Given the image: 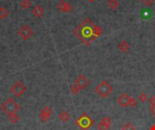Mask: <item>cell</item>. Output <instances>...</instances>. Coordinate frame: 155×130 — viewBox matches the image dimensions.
<instances>
[{"label":"cell","mask_w":155,"mask_h":130,"mask_svg":"<svg viewBox=\"0 0 155 130\" xmlns=\"http://www.w3.org/2000/svg\"><path fill=\"white\" fill-rule=\"evenodd\" d=\"M147 100H148V97H147V95L144 93V92H141L138 96V100L141 101V102H142V103H145L147 101Z\"/></svg>","instance_id":"cell-18"},{"label":"cell","mask_w":155,"mask_h":130,"mask_svg":"<svg viewBox=\"0 0 155 130\" xmlns=\"http://www.w3.org/2000/svg\"><path fill=\"white\" fill-rule=\"evenodd\" d=\"M26 91V87L24 85V83L21 81H16L14 85H12L11 88H10V92L14 94V96L17 98H20L23 94H25Z\"/></svg>","instance_id":"cell-5"},{"label":"cell","mask_w":155,"mask_h":130,"mask_svg":"<svg viewBox=\"0 0 155 130\" xmlns=\"http://www.w3.org/2000/svg\"><path fill=\"white\" fill-rule=\"evenodd\" d=\"M88 1H91V2H92V1H95V0H88Z\"/></svg>","instance_id":"cell-29"},{"label":"cell","mask_w":155,"mask_h":130,"mask_svg":"<svg viewBox=\"0 0 155 130\" xmlns=\"http://www.w3.org/2000/svg\"><path fill=\"white\" fill-rule=\"evenodd\" d=\"M57 8L63 13H70L71 11L73 10V6L70 3L65 1V0H61L57 5Z\"/></svg>","instance_id":"cell-8"},{"label":"cell","mask_w":155,"mask_h":130,"mask_svg":"<svg viewBox=\"0 0 155 130\" xmlns=\"http://www.w3.org/2000/svg\"><path fill=\"white\" fill-rule=\"evenodd\" d=\"M1 110L9 116L12 114H16L20 110V106L17 102L14 100L13 98H8L1 105Z\"/></svg>","instance_id":"cell-3"},{"label":"cell","mask_w":155,"mask_h":130,"mask_svg":"<svg viewBox=\"0 0 155 130\" xmlns=\"http://www.w3.org/2000/svg\"><path fill=\"white\" fill-rule=\"evenodd\" d=\"M131 97L128 93H122L117 100L118 105H120L122 107H129V101H130Z\"/></svg>","instance_id":"cell-9"},{"label":"cell","mask_w":155,"mask_h":130,"mask_svg":"<svg viewBox=\"0 0 155 130\" xmlns=\"http://www.w3.org/2000/svg\"><path fill=\"white\" fill-rule=\"evenodd\" d=\"M44 13H45L44 8L41 6H39V5L36 6L32 9V14L34 15V16H36V17H37V18L42 17V16H44Z\"/></svg>","instance_id":"cell-10"},{"label":"cell","mask_w":155,"mask_h":130,"mask_svg":"<svg viewBox=\"0 0 155 130\" xmlns=\"http://www.w3.org/2000/svg\"><path fill=\"white\" fill-rule=\"evenodd\" d=\"M138 104V101L134 99V98H131L130 99V101H129V107H135Z\"/></svg>","instance_id":"cell-21"},{"label":"cell","mask_w":155,"mask_h":130,"mask_svg":"<svg viewBox=\"0 0 155 130\" xmlns=\"http://www.w3.org/2000/svg\"><path fill=\"white\" fill-rule=\"evenodd\" d=\"M20 6L23 9H28L29 7L32 6V2H31V0H22Z\"/></svg>","instance_id":"cell-14"},{"label":"cell","mask_w":155,"mask_h":130,"mask_svg":"<svg viewBox=\"0 0 155 130\" xmlns=\"http://www.w3.org/2000/svg\"><path fill=\"white\" fill-rule=\"evenodd\" d=\"M8 117H9V120H10V122L13 123V124L17 123V122H18V120H19V116H18V115H16V114H12V115H9V116H8Z\"/></svg>","instance_id":"cell-16"},{"label":"cell","mask_w":155,"mask_h":130,"mask_svg":"<svg viewBox=\"0 0 155 130\" xmlns=\"http://www.w3.org/2000/svg\"><path fill=\"white\" fill-rule=\"evenodd\" d=\"M8 16V11L5 7H0V19H6Z\"/></svg>","instance_id":"cell-15"},{"label":"cell","mask_w":155,"mask_h":130,"mask_svg":"<svg viewBox=\"0 0 155 130\" xmlns=\"http://www.w3.org/2000/svg\"><path fill=\"white\" fill-rule=\"evenodd\" d=\"M112 87L106 81H102L99 85L96 86L95 90L102 98H107L112 91Z\"/></svg>","instance_id":"cell-4"},{"label":"cell","mask_w":155,"mask_h":130,"mask_svg":"<svg viewBox=\"0 0 155 130\" xmlns=\"http://www.w3.org/2000/svg\"><path fill=\"white\" fill-rule=\"evenodd\" d=\"M122 130H135V126H134L132 123H126L122 126Z\"/></svg>","instance_id":"cell-20"},{"label":"cell","mask_w":155,"mask_h":130,"mask_svg":"<svg viewBox=\"0 0 155 130\" xmlns=\"http://www.w3.org/2000/svg\"><path fill=\"white\" fill-rule=\"evenodd\" d=\"M101 121L103 122V123H105V124H108V125H110V126L112 125V119H111L109 117H102Z\"/></svg>","instance_id":"cell-24"},{"label":"cell","mask_w":155,"mask_h":130,"mask_svg":"<svg viewBox=\"0 0 155 130\" xmlns=\"http://www.w3.org/2000/svg\"><path fill=\"white\" fill-rule=\"evenodd\" d=\"M154 1H155V0H141V2L145 5L146 6H151Z\"/></svg>","instance_id":"cell-25"},{"label":"cell","mask_w":155,"mask_h":130,"mask_svg":"<svg viewBox=\"0 0 155 130\" xmlns=\"http://www.w3.org/2000/svg\"><path fill=\"white\" fill-rule=\"evenodd\" d=\"M74 32L85 45L88 46L102 34V29L96 25L91 19L86 18L78 25Z\"/></svg>","instance_id":"cell-1"},{"label":"cell","mask_w":155,"mask_h":130,"mask_svg":"<svg viewBox=\"0 0 155 130\" xmlns=\"http://www.w3.org/2000/svg\"><path fill=\"white\" fill-rule=\"evenodd\" d=\"M42 112H44V113H46V114H47V115H50L51 116V114H52V108L50 107H48V106H46V107H44L43 108H42V110H41Z\"/></svg>","instance_id":"cell-23"},{"label":"cell","mask_w":155,"mask_h":130,"mask_svg":"<svg viewBox=\"0 0 155 130\" xmlns=\"http://www.w3.org/2000/svg\"><path fill=\"white\" fill-rule=\"evenodd\" d=\"M149 110H150L151 114L153 115V116H155V105H151V107H150Z\"/></svg>","instance_id":"cell-26"},{"label":"cell","mask_w":155,"mask_h":130,"mask_svg":"<svg viewBox=\"0 0 155 130\" xmlns=\"http://www.w3.org/2000/svg\"><path fill=\"white\" fill-rule=\"evenodd\" d=\"M107 5H108V7H109L110 9L115 10V9H117L118 6H119V2L117 1V0H109L108 3H107Z\"/></svg>","instance_id":"cell-13"},{"label":"cell","mask_w":155,"mask_h":130,"mask_svg":"<svg viewBox=\"0 0 155 130\" xmlns=\"http://www.w3.org/2000/svg\"><path fill=\"white\" fill-rule=\"evenodd\" d=\"M18 35L21 37L22 40L26 41L29 38H31L34 35V31L32 30L30 26H28L27 25H24L18 30Z\"/></svg>","instance_id":"cell-6"},{"label":"cell","mask_w":155,"mask_h":130,"mask_svg":"<svg viewBox=\"0 0 155 130\" xmlns=\"http://www.w3.org/2000/svg\"><path fill=\"white\" fill-rule=\"evenodd\" d=\"M75 125L82 130H88L95 125V120L87 113H82L75 120Z\"/></svg>","instance_id":"cell-2"},{"label":"cell","mask_w":155,"mask_h":130,"mask_svg":"<svg viewBox=\"0 0 155 130\" xmlns=\"http://www.w3.org/2000/svg\"><path fill=\"white\" fill-rule=\"evenodd\" d=\"M149 102L151 103V105H155V95H153L149 100Z\"/></svg>","instance_id":"cell-27"},{"label":"cell","mask_w":155,"mask_h":130,"mask_svg":"<svg viewBox=\"0 0 155 130\" xmlns=\"http://www.w3.org/2000/svg\"><path fill=\"white\" fill-rule=\"evenodd\" d=\"M130 45H129V42L126 41V40H122V42H119V45H118V49L122 52H127L130 51Z\"/></svg>","instance_id":"cell-11"},{"label":"cell","mask_w":155,"mask_h":130,"mask_svg":"<svg viewBox=\"0 0 155 130\" xmlns=\"http://www.w3.org/2000/svg\"><path fill=\"white\" fill-rule=\"evenodd\" d=\"M58 117H59V119H60L62 122H67L69 119H70L71 116H70V114L68 112L64 111V112H62V113L59 114Z\"/></svg>","instance_id":"cell-12"},{"label":"cell","mask_w":155,"mask_h":130,"mask_svg":"<svg viewBox=\"0 0 155 130\" xmlns=\"http://www.w3.org/2000/svg\"><path fill=\"white\" fill-rule=\"evenodd\" d=\"M110 125H108V124H105V123H103V122H100L99 124H98V126H97V128H98V130H109L110 129Z\"/></svg>","instance_id":"cell-17"},{"label":"cell","mask_w":155,"mask_h":130,"mask_svg":"<svg viewBox=\"0 0 155 130\" xmlns=\"http://www.w3.org/2000/svg\"><path fill=\"white\" fill-rule=\"evenodd\" d=\"M50 117H51L50 115H47V114H46V113H44L42 111H41V113H40V118H41V120H42L43 122L48 121L50 119Z\"/></svg>","instance_id":"cell-19"},{"label":"cell","mask_w":155,"mask_h":130,"mask_svg":"<svg viewBox=\"0 0 155 130\" xmlns=\"http://www.w3.org/2000/svg\"><path fill=\"white\" fill-rule=\"evenodd\" d=\"M149 130H155V124H153L151 127H150V129Z\"/></svg>","instance_id":"cell-28"},{"label":"cell","mask_w":155,"mask_h":130,"mask_svg":"<svg viewBox=\"0 0 155 130\" xmlns=\"http://www.w3.org/2000/svg\"><path fill=\"white\" fill-rule=\"evenodd\" d=\"M154 30H155V25H154Z\"/></svg>","instance_id":"cell-30"},{"label":"cell","mask_w":155,"mask_h":130,"mask_svg":"<svg viewBox=\"0 0 155 130\" xmlns=\"http://www.w3.org/2000/svg\"><path fill=\"white\" fill-rule=\"evenodd\" d=\"M70 91L72 92V94H74V95H77L81 90L77 88V87H75V85L73 86H71V88H70Z\"/></svg>","instance_id":"cell-22"},{"label":"cell","mask_w":155,"mask_h":130,"mask_svg":"<svg viewBox=\"0 0 155 130\" xmlns=\"http://www.w3.org/2000/svg\"><path fill=\"white\" fill-rule=\"evenodd\" d=\"M74 85L75 87H77L80 90H82L86 89L88 87L89 81H88V79L85 77L84 74H80L78 77L76 78V80L75 81V84Z\"/></svg>","instance_id":"cell-7"}]
</instances>
